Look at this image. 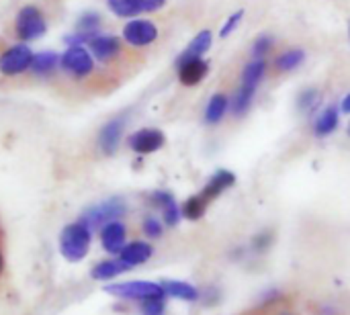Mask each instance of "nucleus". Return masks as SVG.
Segmentation results:
<instances>
[{
    "mask_svg": "<svg viewBox=\"0 0 350 315\" xmlns=\"http://www.w3.org/2000/svg\"><path fill=\"white\" fill-rule=\"evenodd\" d=\"M90 242H92V230L84 219H80L62 230L59 252L68 262H80L88 256Z\"/></svg>",
    "mask_w": 350,
    "mask_h": 315,
    "instance_id": "1",
    "label": "nucleus"
},
{
    "mask_svg": "<svg viewBox=\"0 0 350 315\" xmlns=\"http://www.w3.org/2000/svg\"><path fill=\"white\" fill-rule=\"evenodd\" d=\"M59 68L74 80H86L88 76L94 74L96 64H94V55L86 47L72 45L64 51V55L59 59Z\"/></svg>",
    "mask_w": 350,
    "mask_h": 315,
    "instance_id": "2",
    "label": "nucleus"
},
{
    "mask_svg": "<svg viewBox=\"0 0 350 315\" xmlns=\"http://www.w3.org/2000/svg\"><path fill=\"white\" fill-rule=\"evenodd\" d=\"M47 31V20L45 14L37 6H23L14 18V33L21 41H33L45 35Z\"/></svg>",
    "mask_w": 350,
    "mask_h": 315,
    "instance_id": "3",
    "label": "nucleus"
},
{
    "mask_svg": "<svg viewBox=\"0 0 350 315\" xmlns=\"http://www.w3.org/2000/svg\"><path fill=\"white\" fill-rule=\"evenodd\" d=\"M33 59V51L25 43L8 45L0 51V74L6 78H16L29 72Z\"/></svg>",
    "mask_w": 350,
    "mask_h": 315,
    "instance_id": "4",
    "label": "nucleus"
},
{
    "mask_svg": "<svg viewBox=\"0 0 350 315\" xmlns=\"http://www.w3.org/2000/svg\"><path fill=\"white\" fill-rule=\"evenodd\" d=\"M107 293L121 297V299H152V297H166L162 285L152 283V281H127V283H117V285H109L105 289Z\"/></svg>",
    "mask_w": 350,
    "mask_h": 315,
    "instance_id": "5",
    "label": "nucleus"
},
{
    "mask_svg": "<svg viewBox=\"0 0 350 315\" xmlns=\"http://www.w3.org/2000/svg\"><path fill=\"white\" fill-rule=\"evenodd\" d=\"M125 203L121 201V199H109V201H105V203H98V205H94V207H90L84 215H82V219L90 225V230H94V228H103V225H107L109 221H117V219H121L123 215H125Z\"/></svg>",
    "mask_w": 350,
    "mask_h": 315,
    "instance_id": "6",
    "label": "nucleus"
},
{
    "mask_svg": "<svg viewBox=\"0 0 350 315\" xmlns=\"http://www.w3.org/2000/svg\"><path fill=\"white\" fill-rule=\"evenodd\" d=\"M123 39L131 47H148L158 39V27L146 18H133L123 27Z\"/></svg>",
    "mask_w": 350,
    "mask_h": 315,
    "instance_id": "7",
    "label": "nucleus"
},
{
    "mask_svg": "<svg viewBox=\"0 0 350 315\" xmlns=\"http://www.w3.org/2000/svg\"><path fill=\"white\" fill-rule=\"evenodd\" d=\"M164 141H166L164 133L160 129H154V127L137 129L135 133L129 135V148L139 156H148V154L158 152L164 146Z\"/></svg>",
    "mask_w": 350,
    "mask_h": 315,
    "instance_id": "8",
    "label": "nucleus"
},
{
    "mask_svg": "<svg viewBox=\"0 0 350 315\" xmlns=\"http://www.w3.org/2000/svg\"><path fill=\"white\" fill-rule=\"evenodd\" d=\"M121 47L123 43L115 35H94L88 43L90 53L100 64H111L113 59H117L121 55Z\"/></svg>",
    "mask_w": 350,
    "mask_h": 315,
    "instance_id": "9",
    "label": "nucleus"
},
{
    "mask_svg": "<svg viewBox=\"0 0 350 315\" xmlns=\"http://www.w3.org/2000/svg\"><path fill=\"white\" fill-rule=\"evenodd\" d=\"M109 8L123 18H131L137 16L142 12H156L160 10L166 0H107Z\"/></svg>",
    "mask_w": 350,
    "mask_h": 315,
    "instance_id": "10",
    "label": "nucleus"
},
{
    "mask_svg": "<svg viewBox=\"0 0 350 315\" xmlns=\"http://www.w3.org/2000/svg\"><path fill=\"white\" fill-rule=\"evenodd\" d=\"M125 131V115L123 117H115L111 119L107 125H103V129L98 131V148L105 156H113L119 150L121 137Z\"/></svg>",
    "mask_w": 350,
    "mask_h": 315,
    "instance_id": "11",
    "label": "nucleus"
},
{
    "mask_svg": "<svg viewBox=\"0 0 350 315\" xmlns=\"http://www.w3.org/2000/svg\"><path fill=\"white\" fill-rule=\"evenodd\" d=\"M125 244H127V230L119 219L109 221L107 225L100 228V246L105 248V252L119 254Z\"/></svg>",
    "mask_w": 350,
    "mask_h": 315,
    "instance_id": "12",
    "label": "nucleus"
},
{
    "mask_svg": "<svg viewBox=\"0 0 350 315\" xmlns=\"http://www.w3.org/2000/svg\"><path fill=\"white\" fill-rule=\"evenodd\" d=\"M178 70V80L185 86H197L209 72V64L203 57H195V59H187L176 64Z\"/></svg>",
    "mask_w": 350,
    "mask_h": 315,
    "instance_id": "13",
    "label": "nucleus"
},
{
    "mask_svg": "<svg viewBox=\"0 0 350 315\" xmlns=\"http://www.w3.org/2000/svg\"><path fill=\"white\" fill-rule=\"evenodd\" d=\"M154 254V248L148 244V242H142V240H135V242H129L123 246V250L117 254L119 260H123L129 269L133 266H139V264H146Z\"/></svg>",
    "mask_w": 350,
    "mask_h": 315,
    "instance_id": "14",
    "label": "nucleus"
},
{
    "mask_svg": "<svg viewBox=\"0 0 350 315\" xmlns=\"http://www.w3.org/2000/svg\"><path fill=\"white\" fill-rule=\"evenodd\" d=\"M234 182H236V176H234L230 170H217V172L207 180V184L203 187L201 195L211 203V201L217 199L221 193H226L230 187H234Z\"/></svg>",
    "mask_w": 350,
    "mask_h": 315,
    "instance_id": "15",
    "label": "nucleus"
},
{
    "mask_svg": "<svg viewBox=\"0 0 350 315\" xmlns=\"http://www.w3.org/2000/svg\"><path fill=\"white\" fill-rule=\"evenodd\" d=\"M152 203L156 205V207H160L162 209V217H164V223L166 225H176L178 223V219H180V207L176 205V201H174V197L170 195V193H166V191H156V193H152Z\"/></svg>",
    "mask_w": 350,
    "mask_h": 315,
    "instance_id": "16",
    "label": "nucleus"
},
{
    "mask_svg": "<svg viewBox=\"0 0 350 315\" xmlns=\"http://www.w3.org/2000/svg\"><path fill=\"white\" fill-rule=\"evenodd\" d=\"M59 59H62V55H57L55 51H39V53H33L29 72H31L33 76H37V78L51 76V74L57 70Z\"/></svg>",
    "mask_w": 350,
    "mask_h": 315,
    "instance_id": "17",
    "label": "nucleus"
},
{
    "mask_svg": "<svg viewBox=\"0 0 350 315\" xmlns=\"http://www.w3.org/2000/svg\"><path fill=\"white\" fill-rule=\"evenodd\" d=\"M211 43H213V35H211V31H199L193 39H191V43L187 45V49L178 55V59H176V64H180V61H187V59H195V57H203L209 49H211Z\"/></svg>",
    "mask_w": 350,
    "mask_h": 315,
    "instance_id": "18",
    "label": "nucleus"
},
{
    "mask_svg": "<svg viewBox=\"0 0 350 315\" xmlns=\"http://www.w3.org/2000/svg\"><path fill=\"white\" fill-rule=\"evenodd\" d=\"M230 111V98L226 92H215L209 102H207V109H205V123L207 125H217L224 121L226 113Z\"/></svg>",
    "mask_w": 350,
    "mask_h": 315,
    "instance_id": "19",
    "label": "nucleus"
},
{
    "mask_svg": "<svg viewBox=\"0 0 350 315\" xmlns=\"http://www.w3.org/2000/svg\"><path fill=\"white\" fill-rule=\"evenodd\" d=\"M258 88L254 86H248V84H240L238 90L234 92L232 100H230V111L236 115V117H244L250 107H252V100H254V94H256Z\"/></svg>",
    "mask_w": 350,
    "mask_h": 315,
    "instance_id": "20",
    "label": "nucleus"
},
{
    "mask_svg": "<svg viewBox=\"0 0 350 315\" xmlns=\"http://www.w3.org/2000/svg\"><path fill=\"white\" fill-rule=\"evenodd\" d=\"M338 121H340L338 109H336V107H326V109L318 115V119H316V123H314V133H316L318 137H328L330 133L336 131Z\"/></svg>",
    "mask_w": 350,
    "mask_h": 315,
    "instance_id": "21",
    "label": "nucleus"
},
{
    "mask_svg": "<svg viewBox=\"0 0 350 315\" xmlns=\"http://www.w3.org/2000/svg\"><path fill=\"white\" fill-rule=\"evenodd\" d=\"M127 271H131L123 260H103V262H98L94 269H92V279H96V281H111V279H115V277H119V275H123V273H127Z\"/></svg>",
    "mask_w": 350,
    "mask_h": 315,
    "instance_id": "22",
    "label": "nucleus"
},
{
    "mask_svg": "<svg viewBox=\"0 0 350 315\" xmlns=\"http://www.w3.org/2000/svg\"><path fill=\"white\" fill-rule=\"evenodd\" d=\"M164 293L170 295V297H176V299H183V301H197L199 299V291L191 285V283H185V281H164L160 283Z\"/></svg>",
    "mask_w": 350,
    "mask_h": 315,
    "instance_id": "23",
    "label": "nucleus"
},
{
    "mask_svg": "<svg viewBox=\"0 0 350 315\" xmlns=\"http://www.w3.org/2000/svg\"><path fill=\"white\" fill-rule=\"evenodd\" d=\"M267 59H252L250 57V61L244 66V70H242V82L240 84H248V86H254V88H258L260 86V82L265 80V76H267Z\"/></svg>",
    "mask_w": 350,
    "mask_h": 315,
    "instance_id": "24",
    "label": "nucleus"
},
{
    "mask_svg": "<svg viewBox=\"0 0 350 315\" xmlns=\"http://www.w3.org/2000/svg\"><path fill=\"white\" fill-rule=\"evenodd\" d=\"M304 59H306V51H304V49H287V51H283L281 55H277L275 68H277V72L287 74V72L297 70V68L304 64Z\"/></svg>",
    "mask_w": 350,
    "mask_h": 315,
    "instance_id": "25",
    "label": "nucleus"
},
{
    "mask_svg": "<svg viewBox=\"0 0 350 315\" xmlns=\"http://www.w3.org/2000/svg\"><path fill=\"white\" fill-rule=\"evenodd\" d=\"M297 109H299V113H304V115H314L318 109H320V105H322V94H320V90L318 88H306V90H301L299 94H297Z\"/></svg>",
    "mask_w": 350,
    "mask_h": 315,
    "instance_id": "26",
    "label": "nucleus"
},
{
    "mask_svg": "<svg viewBox=\"0 0 350 315\" xmlns=\"http://www.w3.org/2000/svg\"><path fill=\"white\" fill-rule=\"evenodd\" d=\"M207 205H209V201L199 193V195H195V197L185 201V205L180 207V213H183V217H187L191 221H197V219H201L205 215Z\"/></svg>",
    "mask_w": 350,
    "mask_h": 315,
    "instance_id": "27",
    "label": "nucleus"
},
{
    "mask_svg": "<svg viewBox=\"0 0 350 315\" xmlns=\"http://www.w3.org/2000/svg\"><path fill=\"white\" fill-rule=\"evenodd\" d=\"M273 45H275L273 35H267V33L258 35V37L254 39V43H252L250 57H252V59H267L269 53H271V49H273Z\"/></svg>",
    "mask_w": 350,
    "mask_h": 315,
    "instance_id": "28",
    "label": "nucleus"
},
{
    "mask_svg": "<svg viewBox=\"0 0 350 315\" xmlns=\"http://www.w3.org/2000/svg\"><path fill=\"white\" fill-rule=\"evenodd\" d=\"M98 27H100V14L98 12L88 10V12L80 14V18H78V31L96 35L98 33Z\"/></svg>",
    "mask_w": 350,
    "mask_h": 315,
    "instance_id": "29",
    "label": "nucleus"
},
{
    "mask_svg": "<svg viewBox=\"0 0 350 315\" xmlns=\"http://www.w3.org/2000/svg\"><path fill=\"white\" fill-rule=\"evenodd\" d=\"M166 297H152V299H144L139 303V310L142 315H164L166 312V303H164Z\"/></svg>",
    "mask_w": 350,
    "mask_h": 315,
    "instance_id": "30",
    "label": "nucleus"
},
{
    "mask_svg": "<svg viewBox=\"0 0 350 315\" xmlns=\"http://www.w3.org/2000/svg\"><path fill=\"white\" fill-rule=\"evenodd\" d=\"M244 18V10H236V12H232L230 16H228V20L224 23V27L219 29V37L221 39H226V37H230L236 29H238V25H240V20Z\"/></svg>",
    "mask_w": 350,
    "mask_h": 315,
    "instance_id": "31",
    "label": "nucleus"
},
{
    "mask_svg": "<svg viewBox=\"0 0 350 315\" xmlns=\"http://www.w3.org/2000/svg\"><path fill=\"white\" fill-rule=\"evenodd\" d=\"M142 230H144V234H146L148 238L158 240V238L162 236V232H164V225H162V221L156 219V217H146L144 223H142Z\"/></svg>",
    "mask_w": 350,
    "mask_h": 315,
    "instance_id": "32",
    "label": "nucleus"
},
{
    "mask_svg": "<svg viewBox=\"0 0 350 315\" xmlns=\"http://www.w3.org/2000/svg\"><path fill=\"white\" fill-rule=\"evenodd\" d=\"M271 242H273V234L271 232H262V234H258V236L252 238V248L256 252H265V250H269Z\"/></svg>",
    "mask_w": 350,
    "mask_h": 315,
    "instance_id": "33",
    "label": "nucleus"
},
{
    "mask_svg": "<svg viewBox=\"0 0 350 315\" xmlns=\"http://www.w3.org/2000/svg\"><path fill=\"white\" fill-rule=\"evenodd\" d=\"M340 111L342 113H350V92L342 98V105H340Z\"/></svg>",
    "mask_w": 350,
    "mask_h": 315,
    "instance_id": "34",
    "label": "nucleus"
},
{
    "mask_svg": "<svg viewBox=\"0 0 350 315\" xmlns=\"http://www.w3.org/2000/svg\"><path fill=\"white\" fill-rule=\"evenodd\" d=\"M0 273H2V254H0Z\"/></svg>",
    "mask_w": 350,
    "mask_h": 315,
    "instance_id": "35",
    "label": "nucleus"
},
{
    "mask_svg": "<svg viewBox=\"0 0 350 315\" xmlns=\"http://www.w3.org/2000/svg\"><path fill=\"white\" fill-rule=\"evenodd\" d=\"M349 37H350V23H349Z\"/></svg>",
    "mask_w": 350,
    "mask_h": 315,
    "instance_id": "36",
    "label": "nucleus"
},
{
    "mask_svg": "<svg viewBox=\"0 0 350 315\" xmlns=\"http://www.w3.org/2000/svg\"><path fill=\"white\" fill-rule=\"evenodd\" d=\"M349 135H350V123H349Z\"/></svg>",
    "mask_w": 350,
    "mask_h": 315,
    "instance_id": "37",
    "label": "nucleus"
}]
</instances>
